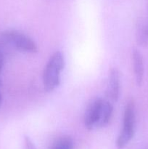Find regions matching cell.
<instances>
[{
  "label": "cell",
  "instance_id": "5",
  "mask_svg": "<svg viewBox=\"0 0 148 149\" xmlns=\"http://www.w3.org/2000/svg\"><path fill=\"white\" fill-rule=\"evenodd\" d=\"M120 73L116 68H111L109 72L107 95L112 101L117 102L120 96Z\"/></svg>",
  "mask_w": 148,
  "mask_h": 149
},
{
  "label": "cell",
  "instance_id": "12",
  "mask_svg": "<svg viewBox=\"0 0 148 149\" xmlns=\"http://www.w3.org/2000/svg\"><path fill=\"white\" fill-rule=\"evenodd\" d=\"M2 100H3V97H2V95H1V94H0V105L1 104Z\"/></svg>",
  "mask_w": 148,
  "mask_h": 149
},
{
  "label": "cell",
  "instance_id": "9",
  "mask_svg": "<svg viewBox=\"0 0 148 149\" xmlns=\"http://www.w3.org/2000/svg\"><path fill=\"white\" fill-rule=\"evenodd\" d=\"M136 40L141 46L148 45V23L139 28L136 33Z\"/></svg>",
  "mask_w": 148,
  "mask_h": 149
},
{
  "label": "cell",
  "instance_id": "7",
  "mask_svg": "<svg viewBox=\"0 0 148 149\" xmlns=\"http://www.w3.org/2000/svg\"><path fill=\"white\" fill-rule=\"evenodd\" d=\"M113 112V106L107 100H103L101 108L99 113L98 120H97L96 127L102 128L107 126L112 118Z\"/></svg>",
  "mask_w": 148,
  "mask_h": 149
},
{
  "label": "cell",
  "instance_id": "6",
  "mask_svg": "<svg viewBox=\"0 0 148 149\" xmlns=\"http://www.w3.org/2000/svg\"><path fill=\"white\" fill-rule=\"evenodd\" d=\"M132 61H133V73H134L136 83L138 86H141L143 82L145 67H144L143 57L139 49H134L133 50Z\"/></svg>",
  "mask_w": 148,
  "mask_h": 149
},
{
  "label": "cell",
  "instance_id": "11",
  "mask_svg": "<svg viewBox=\"0 0 148 149\" xmlns=\"http://www.w3.org/2000/svg\"><path fill=\"white\" fill-rule=\"evenodd\" d=\"M4 55H3V54L0 52V73L2 71L3 66H4Z\"/></svg>",
  "mask_w": 148,
  "mask_h": 149
},
{
  "label": "cell",
  "instance_id": "8",
  "mask_svg": "<svg viewBox=\"0 0 148 149\" xmlns=\"http://www.w3.org/2000/svg\"><path fill=\"white\" fill-rule=\"evenodd\" d=\"M73 142L70 137L65 136L59 138L52 145L51 149H73Z\"/></svg>",
  "mask_w": 148,
  "mask_h": 149
},
{
  "label": "cell",
  "instance_id": "1",
  "mask_svg": "<svg viewBox=\"0 0 148 149\" xmlns=\"http://www.w3.org/2000/svg\"><path fill=\"white\" fill-rule=\"evenodd\" d=\"M65 67V58L57 51L49 58L43 73V84L46 92H52L60 84V73Z\"/></svg>",
  "mask_w": 148,
  "mask_h": 149
},
{
  "label": "cell",
  "instance_id": "13",
  "mask_svg": "<svg viewBox=\"0 0 148 149\" xmlns=\"http://www.w3.org/2000/svg\"><path fill=\"white\" fill-rule=\"evenodd\" d=\"M1 80H0V86H1Z\"/></svg>",
  "mask_w": 148,
  "mask_h": 149
},
{
  "label": "cell",
  "instance_id": "10",
  "mask_svg": "<svg viewBox=\"0 0 148 149\" xmlns=\"http://www.w3.org/2000/svg\"><path fill=\"white\" fill-rule=\"evenodd\" d=\"M25 149H36L34 143L32 142L30 138L28 136H25Z\"/></svg>",
  "mask_w": 148,
  "mask_h": 149
},
{
  "label": "cell",
  "instance_id": "3",
  "mask_svg": "<svg viewBox=\"0 0 148 149\" xmlns=\"http://www.w3.org/2000/svg\"><path fill=\"white\" fill-rule=\"evenodd\" d=\"M3 39L14 47L22 52L36 53L38 52V46L30 37L19 31L10 29L4 31L1 33Z\"/></svg>",
  "mask_w": 148,
  "mask_h": 149
},
{
  "label": "cell",
  "instance_id": "4",
  "mask_svg": "<svg viewBox=\"0 0 148 149\" xmlns=\"http://www.w3.org/2000/svg\"><path fill=\"white\" fill-rule=\"evenodd\" d=\"M103 99L98 97L91 100L87 107L84 114V125L89 130H91L96 127L100 108L102 103Z\"/></svg>",
  "mask_w": 148,
  "mask_h": 149
},
{
  "label": "cell",
  "instance_id": "2",
  "mask_svg": "<svg viewBox=\"0 0 148 149\" xmlns=\"http://www.w3.org/2000/svg\"><path fill=\"white\" fill-rule=\"evenodd\" d=\"M135 104L133 100H130L126 104L123 114V127L116 141V146L123 149L133 138L135 132Z\"/></svg>",
  "mask_w": 148,
  "mask_h": 149
}]
</instances>
